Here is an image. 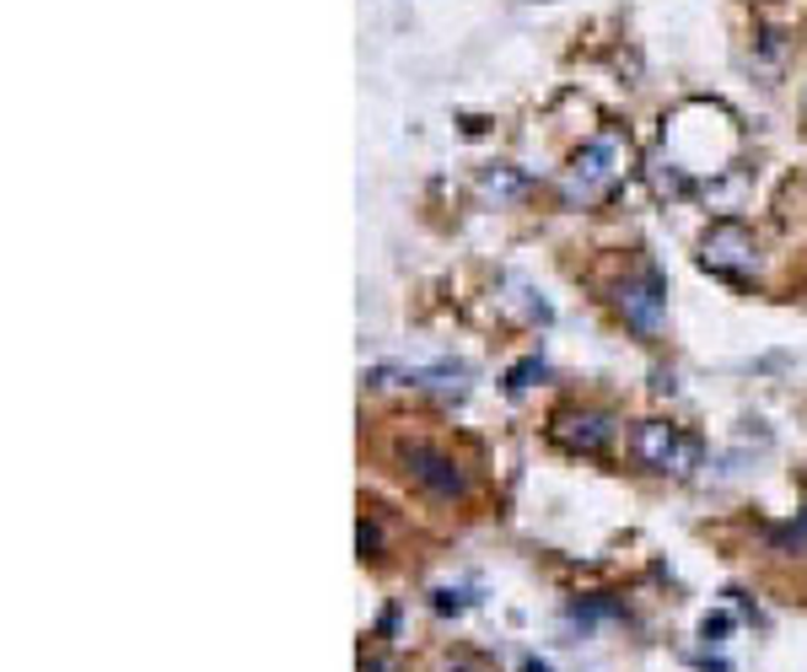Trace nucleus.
Returning a JSON list of instances; mask_svg holds the SVG:
<instances>
[{
	"mask_svg": "<svg viewBox=\"0 0 807 672\" xmlns=\"http://www.w3.org/2000/svg\"><path fill=\"white\" fill-rule=\"evenodd\" d=\"M523 672H550V662H528V668H523Z\"/></svg>",
	"mask_w": 807,
	"mask_h": 672,
	"instance_id": "nucleus-13",
	"label": "nucleus"
},
{
	"mask_svg": "<svg viewBox=\"0 0 807 672\" xmlns=\"http://www.w3.org/2000/svg\"><path fill=\"white\" fill-rule=\"evenodd\" d=\"M700 264L721 280H753L759 275V243L743 221H716L700 237Z\"/></svg>",
	"mask_w": 807,
	"mask_h": 672,
	"instance_id": "nucleus-3",
	"label": "nucleus"
},
{
	"mask_svg": "<svg viewBox=\"0 0 807 672\" xmlns=\"http://www.w3.org/2000/svg\"><path fill=\"white\" fill-rule=\"evenodd\" d=\"M479 194H485V199H517V194H523V178H517L512 167H490V173L479 178Z\"/></svg>",
	"mask_w": 807,
	"mask_h": 672,
	"instance_id": "nucleus-7",
	"label": "nucleus"
},
{
	"mask_svg": "<svg viewBox=\"0 0 807 672\" xmlns=\"http://www.w3.org/2000/svg\"><path fill=\"white\" fill-rule=\"evenodd\" d=\"M436 608H441V613H458V608H464V597H458V592H436Z\"/></svg>",
	"mask_w": 807,
	"mask_h": 672,
	"instance_id": "nucleus-10",
	"label": "nucleus"
},
{
	"mask_svg": "<svg viewBox=\"0 0 807 672\" xmlns=\"http://www.w3.org/2000/svg\"><path fill=\"white\" fill-rule=\"evenodd\" d=\"M377 549V527H367V522H361V554H372Z\"/></svg>",
	"mask_w": 807,
	"mask_h": 672,
	"instance_id": "nucleus-12",
	"label": "nucleus"
},
{
	"mask_svg": "<svg viewBox=\"0 0 807 672\" xmlns=\"http://www.w3.org/2000/svg\"><path fill=\"white\" fill-rule=\"evenodd\" d=\"M620 312H624V323L630 329H641V334H657L662 329V312H668V291H662V280L646 270V275H635V280H624L620 285Z\"/></svg>",
	"mask_w": 807,
	"mask_h": 672,
	"instance_id": "nucleus-6",
	"label": "nucleus"
},
{
	"mask_svg": "<svg viewBox=\"0 0 807 672\" xmlns=\"http://www.w3.org/2000/svg\"><path fill=\"white\" fill-rule=\"evenodd\" d=\"M441 672H485V668H479V662H468V656H453Z\"/></svg>",
	"mask_w": 807,
	"mask_h": 672,
	"instance_id": "nucleus-11",
	"label": "nucleus"
},
{
	"mask_svg": "<svg viewBox=\"0 0 807 672\" xmlns=\"http://www.w3.org/2000/svg\"><path fill=\"white\" fill-rule=\"evenodd\" d=\"M624 173H630V140L614 135V129H603V135H592V140H582L571 152L560 188H565L571 205H603L624 184Z\"/></svg>",
	"mask_w": 807,
	"mask_h": 672,
	"instance_id": "nucleus-1",
	"label": "nucleus"
},
{
	"mask_svg": "<svg viewBox=\"0 0 807 672\" xmlns=\"http://www.w3.org/2000/svg\"><path fill=\"white\" fill-rule=\"evenodd\" d=\"M780 544H786V549H807V517H803V522H791V527L780 533Z\"/></svg>",
	"mask_w": 807,
	"mask_h": 672,
	"instance_id": "nucleus-9",
	"label": "nucleus"
},
{
	"mask_svg": "<svg viewBox=\"0 0 807 672\" xmlns=\"http://www.w3.org/2000/svg\"><path fill=\"white\" fill-rule=\"evenodd\" d=\"M399 458H404V474H409V479H415L420 489H431V495H441V500H458V495H464V468L447 458L441 447H426V441H404Z\"/></svg>",
	"mask_w": 807,
	"mask_h": 672,
	"instance_id": "nucleus-4",
	"label": "nucleus"
},
{
	"mask_svg": "<svg viewBox=\"0 0 807 672\" xmlns=\"http://www.w3.org/2000/svg\"><path fill=\"white\" fill-rule=\"evenodd\" d=\"M630 458L641 462L646 474L683 479V474H694V462H700V441H694L689 430L668 426V420H641V426H630Z\"/></svg>",
	"mask_w": 807,
	"mask_h": 672,
	"instance_id": "nucleus-2",
	"label": "nucleus"
},
{
	"mask_svg": "<svg viewBox=\"0 0 807 672\" xmlns=\"http://www.w3.org/2000/svg\"><path fill=\"white\" fill-rule=\"evenodd\" d=\"M550 436H555L565 452H603L609 441H614V415H603V409H587V403H571V409H560L555 420H550Z\"/></svg>",
	"mask_w": 807,
	"mask_h": 672,
	"instance_id": "nucleus-5",
	"label": "nucleus"
},
{
	"mask_svg": "<svg viewBox=\"0 0 807 672\" xmlns=\"http://www.w3.org/2000/svg\"><path fill=\"white\" fill-rule=\"evenodd\" d=\"M727 630H732V619H727V613H711V619L700 624V635H706V641H721Z\"/></svg>",
	"mask_w": 807,
	"mask_h": 672,
	"instance_id": "nucleus-8",
	"label": "nucleus"
}]
</instances>
